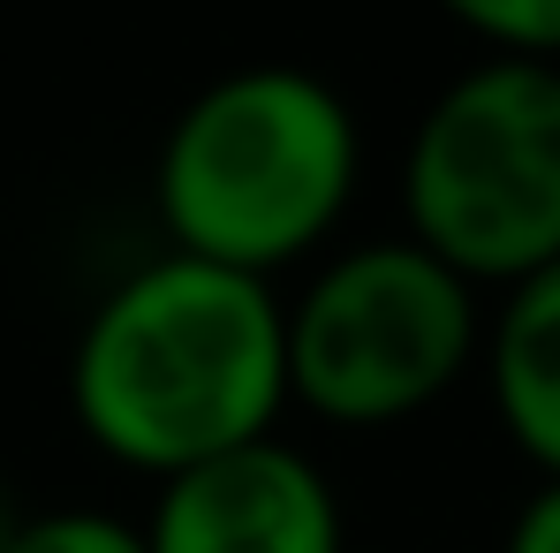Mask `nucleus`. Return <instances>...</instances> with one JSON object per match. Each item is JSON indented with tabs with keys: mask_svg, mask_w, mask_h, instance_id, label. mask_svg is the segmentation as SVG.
Instances as JSON below:
<instances>
[{
	"mask_svg": "<svg viewBox=\"0 0 560 553\" xmlns=\"http://www.w3.org/2000/svg\"><path fill=\"white\" fill-rule=\"evenodd\" d=\"M477 371L515 456L538 477H560V258L500 288V303L485 311Z\"/></svg>",
	"mask_w": 560,
	"mask_h": 553,
	"instance_id": "obj_6",
	"label": "nucleus"
},
{
	"mask_svg": "<svg viewBox=\"0 0 560 553\" xmlns=\"http://www.w3.org/2000/svg\"><path fill=\"white\" fill-rule=\"evenodd\" d=\"M8 523H15V508H8V485H0V539H8Z\"/></svg>",
	"mask_w": 560,
	"mask_h": 553,
	"instance_id": "obj_10",
	"label": "nucleus"
},
{
	"mask_svg": "<svg viewBox=\"0 0 560 553\" xmlns=\"http://www.w3.org/2000/svg\"><path fill=\"white\" fill-rule=\"evenodd\" d=\"M401 235L469 288H515L560 258V61L485 54L440 84L401 145Z\"/></svg>",
	"mask_w": 560,
	"mask_h": 553,
	"instance_id": "obj_4",
	"label": "nucleus"
},
{
	"mask_svg": "<svg viewBox=\"0 0 560 553\" xmlns=\"http://www.w3.org/2000/svg\"><path fill=\"white\" fill-rule=\"evenodd\" d=\"M500 553H560V477H538V493L515 508Z\"/></svg>",
	"mask_w": 560,
	"mask_h": 553,
	"instance_id": "obj_9",
	"label": "nucleus"
},
{
	"mask_svg": "<svg viewBox=\"0 0 560 553\" xmlns=\"http://www.w3.org/2000/svg\"><path fill=\"white\" fill-rule=\"evenodd\" d=\"M0 553H144V523L114 508H46V516H15Z\"/></svg>",
	"mask_w": 560,
	"mask_h": 553,
	"instance_id": "obj_8",
	"label": "nucleus"
},
{
	"mask_svg": "<svg viewBox=\"0 0 560 553\" xmlns=\"http://www.w3.org/2000/svg\"><path fill=\"white\" fill-rule=\"evenodd\" d=\"M357 183V106L318 69L250 61L189 92V106L167 122L152 160V212L167 251L273 280L334 243Z\"/></svg>",
	"mask_w": 560,
	"mask_h": 553,
	"instance_id": "obj_2",
	"label": "nucleus"
},
{
	"mask_svg": "<svg viewBox=\"0 0 560 553\" xmlns=\"http://www.w3.org/2000/svg\"><path fill=\"white\" fill-rule=\"evenodd\" d=\"M69 410L98 456L152 485L280 433V288L266 274H235L189 251L129 266L77 326Z\"/></svg>",
	"mask_w": 560,
	"mask_h": 553,
	"instance_id": "obj_1",
	"label": "nucleus"
},
{
	"mask_svg": "<svg viewBox=\"0 0 560 553\" xmlns=\"http://www.w3.org/2000/svg\"><path fill=\"white\" fill-rule=\"evenodd\" d=\"M144 553H349L341 493L295 440H243L152 485Z\"/></svg>",
	"mask_w": 560,
	"mask_h": 553,
	"instance_id": "obj_5",
	"label": "nucleus"
},
{
	"mask_svg": "<svg viewBox=\"0 0 560 553\" xmlns=\"http://www.w3.org/2000/svg\"><path fill=\"white\" fill-rule=\"evenodd\" d=\"M455 31H469L485 54L515 61H560V0H432Z\"/></svg>",
	"mask_w": 560,
	"mask_h": 553,
	"instance_id": "obj_7",
	"label": "nucleus"
},
{
	"mask_svg": "<svg viewBox=\"0 0 560 553\" xmlns=\"http://www.w3.org/2000/svg\"><path fill=\"white\" fill-rule=\"evenodd\" d=\"M288 410L334 433H386L447 402L485 349V288H469L417 235L326 251L280 296Z\"/></svg>",
	"mask_w": 560,
	"mask_h": 553,
	"instance_id": "obj_3",
	"label": "nucleus"
}]
</instances>
